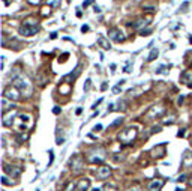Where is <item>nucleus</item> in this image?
Listing matches in <instances>:
<instances>
[{
  "mask_svg": "<svg viewBox=\"0 0 192 191\" xmlns=\"http://www.w3.org/2000/svg\"><path fill=\"white\" fill-rule=\"evenodd\" d=\"M12 80L15 81V86L18 87V90H20L23 95H26V96H30V95H32V92H33L32 83L29 81V78H27L26 75L21 74V71L18 69V68H15L14 72H12Z\"/></svg>",
  "mask_w": 192,
  "mask_h": 191,
  "instance_id": "obj_1",
  "label": "nucleus"
},
{
  "mask_svg": "<svg viewBox=\"0 0 192 191\" xmlns=\"http://www.w3.org/2000/svg\"><path fill=\"white\" fill-rule=\"evenodd\" d=\"M38 30H39V27H38V21H36V18L30 17V18H27V20L23 21V24H21V27H20V35L33 36V35L38 33Z\"/></svg>",
  "mask_w": 192,
  "mask_h": 191,
  "instance_id": "obj_2",
  "label": "nucleus"
},
{
  "mask_svg": "<svg viewBox=\"0 0 192 191\" xmlns=\"http://www.w3.org/2000/svg\"><path fill=\"white\" fill-rule=\"evenodd\" d=\"M137 139V128L135 126H131V128H126L125 131H122L119 134V140L125 143V144H131L134 140Z\"/></svg>",
  "mask_w": 192,
  "mask_h": 191,
  "instance_id": "obj_3",
  "label": "nucleus"
},
{
  "mask_svg": "<svg viewBox=\"0 0 192 191\" xmlns=\"http://www.w3.org/2000/svg\"><path fill=\"white\" fill-rule=\"evenodd\" d=\"M89 159H90V163H93V164H99V163H102L105 159V156H107V152H105L104 148H95V149H92L90 152H89Z\"/></svg>",
  "mask_w": 192,
  "mask_h": 191,
  "instance_id": "obj_4",
  "label": "nucleus"
},
{
  "mask_svg": "<svg viewBox=\"0 0 192 191\" xmlns=\"http://www.w3.org/2000/svg\"><path fill=\"white\" fill-rule=\"evenodd\" d=\"M69 167L72 170V173H80L83 169H84V159L80 154H75L69 159Z\"/></svg>",
  "mask_w": 192,
  "mask_h": 191,
  "instance_id": "obj_5",
  "label": "nucleus"
},
{
  "mask_svg": "<svg viewBox=\"0 0 192 191\" xmlns=\"http://www.w3.org/2000/svg\"><path fill=\"white\" fill-rule=\"evenodd\" d=\"M20 90L17 86H8L3 92V98L9 99V101H18L20 99Z\"/></svg>",
  "mask_w": 192,
  "mask_h": 191,
  "instance_id": "obj_6",
  "label": "nucleus"
},
{
  "mask_svg": "<svg viewBox=\"0 0 192 191\" xmlns=\"http://www.w3.org/2000/svg\"><path fill=\"white\" fill-rule=\"evenodd\" d=\"M30 123H32V118L29 116V114H21V116H18V131L20 133H23V131H26L29 126H30Z\"/></svg>",
  "mask_w": 192,
  "mask_h": 191,
  "instance_id": "obj_7",
  "label": "nucleus"
},
{
  "mask_svg": "<svg viewBox=\"0 0 192 191\" xmlns=\"http://www.w3.org/2000/svg\"><path fill=\"white\" fill-rule=\"evenodd\" d=\"M108 38L113 39L114 42H123V41L126 39L125 33H123L120 29H117V27H113V29L108 30Z\"/></svg>",
  "mask_w": 192,
  "mask_h": 191,
  "instance_id": "obj_8",
  "label": "nucleus"
},
{
  "mask_svg": "<svg viewBox=\"0 0 192 191\" xmlns=\"http://www.w3.org/2000/svg\"><path fill=\"white\" fill-rule=\"evenodd\" d=\"M164 111H165V108H164L162 105H153V107H150V110L147 111L146 116H147L149 119H156V118L164 114Z\"/></svg>",
  "mask_w": 192,
  "mask_h": 191,
  "instance_id": "obj_9",
  "label": "nucleus"
},
{
  "mask_svg": "<svg viewBox=\"0 0 192 191\" xmlns=\"http://www.w3.org/2000/svg\"><path fill=\"white\" fill-rule=\"evenodd\" d=\"M15 116H17V111H15V110H11V111L3 113V125H5V126H12L14 122H15Z\"/></svg>",
  "mask_w": 192,
  "mask_h": 191,
  "instance_id": "obj_10",
  "label": "nucleus"
},
{
  "mask_svg": "<svg viewBox=\"0 0 192 191\" xmlns=\"http://www.w3.org/2000/svg\"><path fill=\"white\" fill-rule=\"evenodd\" d=\"M150 154H152V156H153V158H162V156H165V155H167L165 144L162 143V144H158V146H155V148L150 151Z\"/></svg>",
  "mask_w": 192,
  "mask_h": 191,
  "instance_id": "obj_11",
  "label": "nucleus"
},
{
  "mask_svg": "<svg viewBox=\"0 0 192 191\" xmlns=\"http://www.w3.org/2000/svg\"><path fill=\"white\" fill-rule=\"evenodd\" d=\"M110 176H111V169L107 167V166H101V167L98 169V172H96V178H98L99 181L108 179Z\"/></svg>",
  "mask_w": 192,
  "mask_h": 191,
  "instance_id": "obj_12",
  "label": "nucleus"
},
{
  "mask_svg": "<svg viewBox=\"0 0 192 191\" xmlns=\"http://www.w3.org/2000/svg\"><path fill=\"white\" fill-rule=\"evenodd\" d=\"M149 20H150V18H138V20H135L134 23H131L129 26H131V29H134V30H140V29H144V27L149 24V23H147Z\"/></svg>",
  "mask_w": 192,
  "mask_h": 191,
  "instance_id": "obj_13",
  "label": "nucleus"
},
{
  "mask_svg": "<svg viewBox=\"0 0 192 191\" xmlns=\"http://www.w3.org/2000/svg\"><path fill=\"white\" fill-rule=\"evenodd\" d=\"M89 188H90V181H89L87 178L78 181V184H77V191H87Z\"/></svg>",
  "mask_w": 192,
  "mask_h": 191,
  "instance_id": "obj_14",
  "label": "nucleus"
},
{
  "mask_svg": "<svg viewBox=\"0 0 192 191\" xmlns=\"http://www.w3.org/2000/svg\"><path fill=\"white\" fill-rule=\"evenodd\" d=\"M164 187V181L156 179V181H152L149 184V191H161V188Z\"/></svg>",
  "mask_w": 192,
  "mask_h": 191,
  "instance_id": "obj_15",
  "label": "nucleus"
},
{
  "mask_svg": "<svg viewBox=\"0 0 192 191\" xmlns=\"http://www.w3.org/2000/svg\"><path fill=\"white\" fill-rule=\"evenodd\" d=\"M182 81L186 83V86L192 89V71H185L182 74Z\"/></svg>",
  "mask_w": 192,
  "mask_h": 191,
  "instance_id": "obj_16",
  "label": "nucleus"
},
{
  "mask_svg": "<svg viewBox=\"0 0 192 191\" xmlns=\"http://www.w3.org/2000/svg\"><path fill=\"white\" fill-rule=\"evenodd\" d=\"M5 172H8V173L11 174V176H20L21 173V167H9V166H5Z\"/></svg>",
  "mask_w": 192,
  "mask_h": 191,
  "instance_id": "obj_17",
  "label": "nucleus"
},
{
  "mask_svg": "<svg viewBox=\"0 0 192 191\" xmlns=\"http://www.w3.org/2000/svg\"><path fill=\"white\" fill-rule=\"evenodd\" d=\"M98 45H99V47H102L104 50H110V48H111V45H110L108 39H105L104 36H99V38H98Z\"/></svg>",
  "mask_w": 192,
  "mask_h": 191,
  "instance_id": "obj_18",
  "label": "nucleus"
},
{
  "mask_svg": "<svg viewBox=\"0 0 192 191\" xmlns=\"http://www.w3.org/2000/svg\"><path fill=\"white\" fill-rule=\"evenodd\" d=\"M158 54H159V50H158V48H153V50L150 51V54L147 56V62H153L155 59H158Z\"/></svg>",
  "mask_w": 192,
  "mask_h": 191,
  "instance_id": "obj_19",
  "label": "nucleus"
},
{
  "mask_svg": "<svg viewBox=\"0 0 192 191\" xmlns=\"http://www.w3.org/2000/svg\"><path fill=\"white\" fill-rule=\"evenodd\" d=\"M36 81H38L39 84H45V83L48 81V77H44L42 74H39V75L36 77Z\"/></svg>",
  "mask_w": 192,
  "mask_h": 191,
  "instance_id": "obj_20",
  "label": "nucleus"
},
{
  "mask_svg": "<svg viewBox=\"0 0 192 191\" xmlns=\"http://www.w3.org/2000/svg\"><path fill=\"white\" fill-rule=\"evenodd\" d=\"M143 9H147L150 12L156 11V5H149V3H143Z\"/></svg>",
  "mask_w": 192,
  "mask_h": 191,
  "instance_id": "obj_21",
  "label": "nucleus"
},
{
  "mask_svg": "<svg viewBox=\"0 0 192 191\" xmlns=\"http://www.w3.org/2000/svg\"><path fill=\"white\" fill-rule=\"evenodd\" d=\"M2 184H3V185H11V187H12V185H14V181H9L8 176H3V178H2Z\"/></svg>",
  "mask_w": 192,
  "mask_h": 191,
  "instance_id": "obj_22",
  "label": "nucleus"
},
{
  "mask_svg": "<svg viewBox=\"0 0 192 191\" xmlns=\"http://www.w3.org/2000/svg\"><path fill=\"white\" fill-rule=\"evenodd\" d=\"M122 122H123V119H122V118H120V119H116V121H114V122H113V123H111V125H110V128L113 129V128H116V126H119V125H122Z\"/></svg>",
  "mask_w": 192,
  "mask_h": 191,
  "instance_id": "obj_23",
  "label": "nucleus"
},
{
  "mask_svg": "<svg viewBox=\"0 0 192 191\" xmlns=\"http://www.w3.org/2000/svg\"><path fill=\"white\" fill-rule=\"evenodd\" d=\"M119 107H117V110H119V111H120V110H122V111H125V110H126V101H119Z\"/></svg>",
  "mask_w": 192,
  "mask_h": 191,
  "instance_id": "obj_24",
  "label": "nucleus"
},
{
  "mask_svg": "<svg viewBox=\"0 0 192 191\" xmlns=\"http://www.w3.org/2000/svg\"><path fill=\"white\" fill-rule=\"evenodd\" d=\"M90 87H92V80L87 78V80H86V84H84V92H89V90H90Z\"/></svg>",
  "mask_w": 192,
  "mask_h": 191,
  "instance_id": "obj_25",
  "label": "nucleus"
},
{
  "mask_svg": "<svg viewBox=\"0 0 192 191\" xmlns=\"http://www.w3.org/2000/svg\"><path fill=\"white\" fill-rule=\"evenodd\" d=\"M102 191H117V190H116V187H113V185H105L104 188H102Z\"/></svg>",
  "mask_w": 192,
  "mask_h": 191,
  "instance_id": "obj_26",
  "label": "nucleus"
},
{
  "mask_svg": "<svg viewBox=\"0 0 192 191\" xmlns=\"http://www.w3.org/2000/svg\"><path fill=\"white\" fill-rule=\"evenodd\" d=\"M128 191H143V188H141L140 185H132V187H131Z\"/></svg>",
  "mask_w": 192,
  "mask_h": 191,
  "instance_id": "obj_27",
  "label": "nucleus"
},
{
  "mask_svg": "<svg viewBox=\"0 0 192 191\" xmlns=\"http://www.w3.org/2000/svg\"><path fill=\"white\" fill-rule=\"evenodd\" d=\"M150 33H152V30H150V29H146V30L143 29V30H141V36H149Z\"/></svg>",
  "mask_w": 192,
  "mask_h": 191,
  "instance_id": "obj_28",
  "label": "nucleus"
},
{
  "mask_svg": "<svg viewBox=\"0 0 192 191\" xmlns=\"http://www.w3.org/2000/svg\"><path fill=\"white\" fill-rule=\"evenodd\" d=\"M42 15H50V8H48V6L42 9Z\"/></svg>",
  "mask_w": 192,
  "mask_h": 191,
  "instance_id": "obj_29",
  "label": "nucleus"
},
{
  "mask_svg": "<svg viewBox=\"0 0 192 191\" xmlns=\"http://www.w3.org/2000/svg\"><path fill=\"white\" fill-rule=\"evenodd\" d=\"M60 111H62V108H60V107H54V108H53V113H54V114H59Z\"/></svg>",
  "mask_w": 192,
  "mask_h": 191,
  "instance_id": "obj_30",
  "label": "nucleus"
},
{
  "mask_svg": "<svg viewBox=\"0 0 192 191\" xmlns=\"http://www.w3.org/2000/svg\"><path fill=\"white\" fill-rule=\"evenodd\" d=\"M27 2H29L30 5H39V3H41L42 0H27Z\"/></svg>",
  "mask_w": 192,
  "mask_h": 191,
  "instance_id": "obj_31",
  "label": "nucleus"
},
{
  "mask_svg": "<svg viewBox=\"0 0 192 191\" xmlns=\"http://www.w3.org/2000/svg\"><path fill=\"white\" fill-rule=\"evenodd\" d=\"M188 6H189V3H188V2H185V3H183V5L180 6V11H185V9H186Z\"/></svg>",
  "mask_w": 192,
  "mask_h": 191,
  "instance_id": "obj_32",
  "label": "nucleus"
},
{
  "mask_svg": "<svg viewBox=\"0 0 192 191\" xmlns=\"http://www.w3.org/2000/svg\"><path fill=\"white\" fill-rule=\"evenodd\" d=\"M50 3H51L53 6H59V5H60V2H59V0H50Z\"/></svg>",
  "mask_w": 192,
  "mask_h": 191,
  "instance_id": "obj_33",
  "label": "nucleus"
},
{
  "mask_svg": "<svg viewBox=\"0 0 192 191\" xmlns=\"http://www.w3.org/2000/svg\"><path fill=\"white\" fill-rule=\"evenodd\" d=\"M159 131H161V126H153V128H152V133H153V134H155V133H159Z\"/></svg>",
  "mask_w": 192,
  "mask_h": 191,
  "instance_id": "obj_34",
  "label": "nucleus"
},
{
  "mask_svg": "<svg viewBox=\"0 0 192 191\" xmlns=\"http://www.w3.org/2000/svg\"><path fill=\"white\" fill-rule=\"evenodd\" d=\"M177 181H180V182L186 181V174H182V176H179V179H177Z\"/></svg>",
  "mask_w": 192,
  "mask_h": 191,
  "instance_id": "obj_35",
  "label": "nucleus"
},
{
  "mask_svg": "<svg viewBox=\"0 0 192 191\" xmlns=\"http://www.w3.org/2000/svg\"><path fill=\"white\" fill-rule=\"evenodd\" d=\"M113 92H114V93H119V92H120V84L114 87V89H113Z\"/></svg>",
  "mask_w": 192,
  "mask_h": 191,
  "instance_id": "obj_36",
  "label": "nucleus"
},
{
  "mask_svg": "<svg viewBox=\"0 0 192 191\" xmlns=\"http://www.w3.org/2000/svg\"><path fill=\"white\" fill-rule=\"evenodd\" d=\"M81 32H83V33L89 32V26H83V27H81Z\"/></svg>",
  "mask_w": 192,
  "mask_h": 191,
  "instance_id": "obj_37",
  "label": "nucleus"
},
{
  "mask_svg": "<svg viewBox=\"0 0 192 191\" xmlns=\"http://www.w3.org/2000/svg\"><path fill=\"white\" fill-rule=\"evenodd\" d=\"M101 103H102V99H99V101H98V103H95V104L92 105V108H93V110H95V108H96V107H98V105L101 104Z\"/></svg>",
  "mask_w": 192,
  "mask_h": 191,
  "instance_id": "obj_38",
  "label": "nucleus"
},
{
  "mask_svg": "<svg viewBox=\"0 0 192 191\" xmlns=\"http://www.w3.org/2000/svg\"><path fill=\"white\" fill-rule=\"evenodd\" d=\"M72 190H74V184H69V185L66 187V190H65V191H72Z\"/></svg>",
  "mask_w": 192,
  "mask_h": 191,
  "instance_id": "obj_39",
  "label": "nucleus"
},
{
  "mask_svg": "<svg viewBox=\"0 0 192 191\" xmlns=\"http://www.w3.org/2000/svg\"><path fill=\"white\" fill-rule=\"evenodd\" d=\"M102 129V125H96L95 128H93V131H101Z\"/></svg>",
  "mask_w": 192,
  "mask_h": 191,
  "instance_id": "obj_40",
  "label": "nucleus"
},
{
  "mask_svg": "<svg viewBox=\"0 0 192 191\" xmlns=\"http://www.w3.org/2000/svg\"><path fill=\"white\" fill-rule=\"evenodd\" d=\"M53 159H54V154H53V151H50V164L53 163Z\"/></svg>",
  "mask_w": 192,
  "mask_h": 191,
  "instance_id": "obj_41",
  "label": "nucleus"
},
{
  "mask_svg": "<svg viewBox=\"0 0 192 191\" xmlns=\"http://www.w3.org/2000/svg\"><path fill=\"white\" fill-rule=\"evenodd\" d=\"M56 38H57V32H53L51 36H50V39H56Z\"/></svg>",
  "mask_w": 192,
  "mask_h": 191,
  "instance_id": "obj_42",
  "label": "nucleus"
},
{
  "mask_svg": "<svg viewBox=\"0 0 192 191\" xmlns=\"http://www.w3.org/2000/svg\"><path fill=\"white\" fill-rule=\"evenodd\" d=\"M177 103H179V105H182V103H183V96H182V95L179 96V101H177Z\"/></svg>",
  "mask_w": 192,
  "mask_h": 191,
  "instance_id": "obj_43",
  "label": "nucleus"
},
{
  "mask_svg": "<svg viewBox=\"0 0 192 191\" xmlns=\"http://www.w3.org/2000/svg\"><path fill=\"white\" fill-rule=\"evenodd\" d=\"M75 113H77V114H81V113H83V108H81V107H80V108H77V111H75Z\"/></svg>",
  "mask_w": 192,
  "mask_h": 191,
  "instance_id": "obj_44",
  "label": "nucleus"
},
{
  "mask_svg": "<svg viewBox=\"0 0 192 191\" xmlns=\"http://www.w3.org/2000/svg\"><path fill=\"white\" fill-rule=\"evenodd\" d=\"M77 17H81V11H80V8H77Z\"/></svg>",
  "mask_w": 192,
  "mask_h": 191,
  "instance_id": "obj_45",
  "label": "nucleus"
},
{
  "mask_svg": "<svg viewBox=\"0 0 192 191\" xmlns=\"http://www.w3.org/2000/svg\"><path fill=\"white\" fill-rule=\"evenodd\" d=\"M90 3H92V0H87V2H86V3H84V5H83V6H84V8H86V6H89V5H90Z\"/></svg>",
  "mask_w": 192,
  "mask_h": 191,
  "instance_id": "obj_46",
  "label": "nucleus"
},
{
  "mask_svg": "<svg viewBox=\"0 0 192 191\" xmlns=\"http://www.w3.org/2000/svg\"><path fill=\"white\" fill-rule=\"evenodd\" d=\"M125 72H131V66H129V65H128V66L125 68Z\"/></svg>",
  "mask_w": 192,
  "mask_h": 191,
  "instance_id": "obj_47",
  "label": "nucleus"
},
{
  "mask_svg": "<svg viewBox=\"0 0 192 191\" xmlns=\"http://www.w3.org/2000/svg\"><path fill=\"white\" fill-rule=\"evenodd\" d=\"M113 107H114V105H113V104H111V105H108V111H113V110H114Z\"/></svg>",
  "mask_w": 192,
  "mask_h": 191,
  "instance_id": "obj_48",
  "label": "nucleus"
},
{
  "mask_svg": "<svg viewBox=\"0 0 192 191\" xmlns=\"http://www.w3.org/2000/svg\"><path fill=\"white\" fill-rule=\"evenodd\" d=\"M101 89H102V90H107V83H104V84L101 86Z\"/></svg>",
  "mask_w": 192,
  "mask_h": 191,
  "instance_id": "obj_49",
  "label": "nucleus"
},
{
  "mask_svg": "<svg viewBox=\"0 0 192 191\" xmlns=\"http://www.w3.org/2000/svg\"><path fill=\"white\" fill-rule=\"evenodd\" d=\"M3 3H5V5H6V6H8V5H9V3H11V2H9V0H3Z\"/></svg>",
  "mask_w": 192,
  "mask_h": 191,
  "instance_id": "obj_50",
  "label": "nucleus"
},
{
  "mask_svg": "<svg viewBox=\"0 0 192 191\" xmlns=\"http://www.w3.org/2000/svg\"><path fill=\"white\" fill-rule=\"evenodd\" d=\"M189 185H191V187H192V178H191V181H189Z\"/></svg>",
  "mask_w": 192,
  "mask_h": 191,
  "instance_id": "obj_51",
  "label": "nucleus"
},
{
  "mask_svg": "<svg viewBox=\"0 0 192 191\" xmlns=\"http://www.w3.org/2000/svg\"><path fill=\"white\" fill-rule=\"evenodd\" d=\"M176 191H183V190H180V188H177V190H176Z\"/></svg>",
  "mask_w": 192,
  "mask_h": 191,
  "instance_id": "obj_52",
  "label": "nucleus"
},
{
  "mask_svg": "<svg viewBox=\"0 0 192 191\" xmlns=\"http://www.w3.org/2000/svg\"><path fill=\"white\" fill-rule=\"evenodd\" d=\"M189 41H191V42H192V36H191V38H189Z\"/></svg>",
  "mask_w": 192,
  "mask_h": 191,
  "instance_id": "obj_53",
  "label": "nucleus"
},
{
  "mask_svg": "<svg viewBox=\"0 0 192 191\" xmlns=\"http://www.w3.org/2000/svg\"><path fill=\"white\" fill-rule=\"evenodd\" d=\"M93 191H99V190H98V188H95V190H93Z\"/></svg>",
  "mask_w": 192,
  "mask_h": 191,
  "instance_id": "obj_54",
  "label": "nucleus"
}]
</instances>
